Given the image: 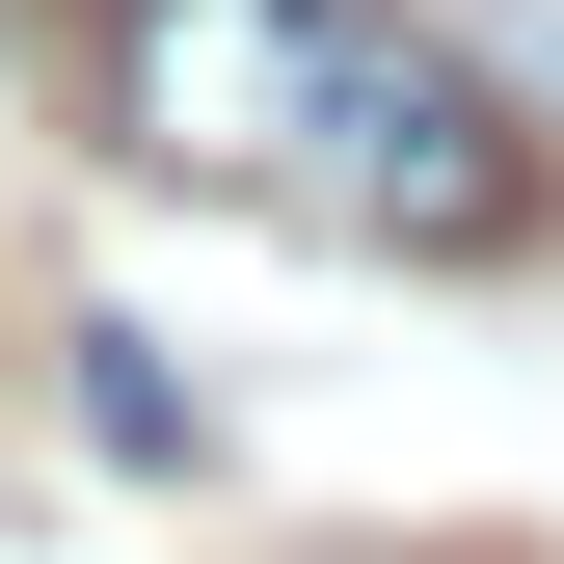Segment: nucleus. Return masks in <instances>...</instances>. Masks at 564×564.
Listing matches in <instances>:
<instances>
[{
  "label": "nucleus",
  "mask_w": 564,
  "mask_h": 564,
  "mask_svg": "<svg viewBox=\"0 0 564 564\" xmlns=\"http://www.w3.org/2000/svg\"><path fill=\"white\" fill-rule=\"evenodd\" d=\"M377 564H484V538H377Z\"/></svg>",
  "instance_id": "7ed1b4c3"
},
{
  "label": "nucleus",
  "mask_w": 564,
  "mask_h": 564,
  "mask_svg": "<svg viewBox=\"0 0 564 564\" xmlns=\"http://www.w3.org/2000/svg\"><path fill=\"white\" fill-rule=\"evenodd\" d=\"M82 431H108V457H162V484L216 457V431H188V377H162V349H134V323H82Z\"/></svg>",
  "instance_id": "f03ea898"
},
{
  "label": "nucleus",
  "mask_w": 564,
  "mask_h": 564,
  "mask_svg": "<svg viewBox=\"0 0 564 564\" xmlns=\"http://www.w3.org/2000/svg\"><path fill=\"white\" fill-rule=\"evenodd\" d=\"M82 82H108L134 162L216 188V216H296V242H377V269L564 242L538 108L484 82L457 28H403V0H82Z\"/></svg>",
  "instance_id": "f257e3e1"
}]
</instances>
